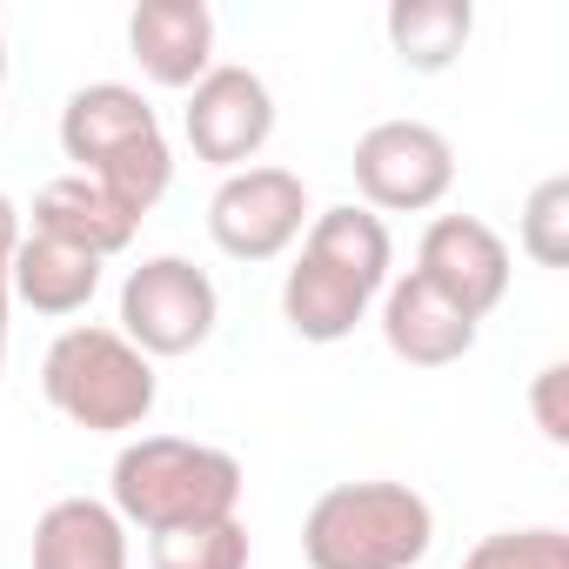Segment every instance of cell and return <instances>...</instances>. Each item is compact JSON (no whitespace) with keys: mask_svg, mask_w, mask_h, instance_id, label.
Instances as JSON below:
<instances>
[{"mask_svg":"<svg viewBox=\"0 0 569 569\" xmlns=\"http://www.w3.org/2000/svg\"><path fill=\"white\" fill-rule=\"evenodd\" d=\"M389 268H396V241L389 221L342 201L309 214L302 228V254L296 268L281 274V322H289L302 342H349L356 322L376 309V296L389 289Z\"/></svg>","mask_w":569,"mask_h":569,"instance_id":"6da1fadb","label":"cell"},{"mask_svg":"<svg viewBox=\"0 0 569 569\" xmlns=\"http://www.w3.org/2000/svg\"><path fill=\"white\" fill-rule=\"evenodd\" d=\"M241 489H248L241 462L228 449L188 442V436H141L108 469V509L121 522H134L141 536L241 516Z\"/></svg>","mask_w":569,"mask_h":569,"instance_id":"7a4b0ae2","label":"cell"},{"mask_svg":"<svg viewBox=\"0 0 569 569\" xmlns=\"http://www.w3.org/2000/svg\"><path fill=\"white\" fill-rule=\"evenodd\" d=\"M61 154L74 161V174L101 181L128 214H148L168 194V181H174V154H168L161 114L128 81H88V88L68 94V108H61Z\"/></svg>","mask_w":569,"mask_h":569,"instance_id":"3957f363","label":"cell"},{"mask_svg":"<svg viewBox=\"0 0 569 569\" xmlns=\"http://www.w3.org/2000/svg\"><path fill=\"white\" fill-rule=\"evenodd\" d=\"M436 542V509L409 482H336L302 516L309 569H416Z\"/></svg>","mask_w":569,"mask_h":569,"instance_id":"277c9868","label":"cell"},{"mask_svg":"<svg viewBox=\"0 0 569 569\" xmlns=\"http://www.w3.org/2000/svg\"><path fill=\"white\" fill-rule=\"evenodd\" d=\"M41 396L54 402V416H68L88 436H128L154 416V362L101 322H74L48 342L41 356Z\"/></svg>","mask_w":569,"mask_h":569,"instance_id":"5b68a950","label":"cell"},{"mask_svg":"<svg viewBox=\"0 0 569 569\" xmlns=\"http://www.w3.org/2000/svg\"><path fill=\"white\" fill-rule=\"evenodd\" d=\"M221 322V296L208 268H194L188 254H148L141 268H128L121 281V336L148 356V362H168V356H194Z\"/></svg>","mask_w":569,"mask_h":569,"instance_id":"8992f818","label":"cell"},{"mask_svg":"<svg viewBox=\"0 0 569 569\" xmlns=\"http://www.w3.org/2000/svg\"><path fill=\"white\" fill-rule=\"evenodd\" d=\"M302 228H309V188L296 168H274V161L221 174L208 201V234L228 261H274L302 241Z\"/></svg>","mask_w":569,"mask_h":569,"instance_id":"52a82bcc","label":"cell"},{"mask_svg":"<svg viewBox=\"0 0 569 569\" xmlns=\"http://www.w3.org/2000/svg\"><path fill=\"white\" fill-rule=\"evenodd\" d=\"M349 168L369 214H422L456 188V148L429 121H376Z\"/></svg>","mask_w":569,"mask_h":569,"instance_id":"ba28073f","label":"cell"},{"mask_svg":"<svg viewBox=\"0 0 569 569\" xmlns=\"http://www.w3.org/2000/svg\"><path fill=\"white\" fill-rule=\"evenodd\" d=\"M181 134L188 148L208 161V168H254V154L268 148L274 134V94L254 68H234V61H214L194 88H188V108H181Z\"/></svg>","mask_w":569,"mask_h":569,"instance_id":"9c48e42d","label":"cell"},{"mask_svg":"<svg viewBox=\"0 0 569 569\" xmlns=\"http://www.w3.org/2000/svg\"><path fill=\"white\" fill-rule=\"evenodd\" d=\"M416 274L429 281V289H442L469 322L496 316L502 296H509V241L482 221V214H436L422 228V248H416Z\"/></svg>","mask_w":569,"mask_h":569,"instance_id":"30bf717a","label":"cell"},{"mask_svg":"<svg viewBox=\"0 0 569 569\" xmlns=\"http://www.w3.org/2000/svg\"><path fill=\"white\" fill-rule=\"evenodd\" d=\"M476 336H482V322H469L442 289H429L416 268L396 274L389 289H382V342H389L396 362H409V369H449V362H462L476 349Z\"/></svg>","mask_w":569,"mask_h":569,"instance_id":"8fae6325","label":"cell"},{"mask_svg":"<svg viewBox=\"0 0 569 569\" xmlns=\"http://www.w3.org/2000/svg\"><path fill=\"white\" fill-rule=\"evenodd\" d=\"M128 48L154 88H194L214 68V14L208 0H141L128 14Z\"/></svg>","mask_w":569,"mask_h":569,"instance_id":"7c38bea8","label":"cell"},{"mask_svg":"<svg viewBox=\"0 0 569 569\" xmlns=\"http://www.w3.org/2000/svg\"><path fill=\"white\" fill-rule=\"evenodd\" d=\"M134 228H141V214H128L101 181H88V174H61V181H48L41 194H34V234H54V241H68V248H88L94 261H108V254H121L128 241H134Z\"/></svg>","mask_w":569,"mask_h":569,"instance_id":"4fadbf2b","label":"cell"},{"mask_svg":"<svg viewBox=\"0 0 569 569\" xmlns=\"http://www.w3.org/2000/svg\"><path fill=\"white\" fill-rule=\"evenodd\" d=\"M34 569H128V522L94 496H61L34 522Z\"/></svg>","mask_w":569,"mask_h":569,"instance_id":"5bb4252c","label":"cell"},{"mask_svg":"<svg viewBox=\"0 0 569 569\" xmlns=\"http://www.w3.org/2000/svg\"><path fill=\"white\" fill-rule=\"evenodd\" d=\"M101 289V261L88 248H68L54 234H21L8 261V296L28 302L34 316H81Z\"/></svg>","mask_w":569,"mask_h":569,"instance_id":"9a60e30c","label":"cell"},{"mask_svg":"<svg viewBox=\"0 0 569 569\" xmlns=\"http://www.w3.org/2000/svg\"><path fill=\"white\" fill-rule=\"evenodd\" d=\"M382 28H389V48H396L402 68L442 74V68L462 61V48L476 34V8L469 0H396Z\"/></svg>","mask_w":569,"mask_h":569,"instance_id":"2e32d148","label":"cell"},{"mask_svg":"<svg viewBox=\"0 0 569 569\" xmlns=\"http://www.w3.org/2000/svg\"><path fill=\"white\" fill-rule=\"evenodd\" d=\"M148 569H248V522L221 516V522L161 529L148 536Z\"/></svg>","mask_w":569,"mask_h":569,"instance_id":"e0dca14e","label":"cell"},{"mask_svg":"<svg viewBox=\"0 0 569 569\" xmlns=\"http://www.w3.org/2000/svg\"><path fill=\"white\" fill-rule=\"evenodd\" d=\"M522 254L536 268H569V174H549L522 201Z\"/></svg>","mask_w":569,"mask_h":569,"instance_id":"ac0fdd59","label":"cell"},{"mask_svg":"<svg viewBox=\"0 0 569 569\" xmlns=\"http://www.w3.org/2000/svg\"><path fill=\"white\" fill-rule=\"evenodd\" d=\"M462 569H569V536L556 522H536V529H496L482 536Z\"/></svg>","mask_w":569,"mask_h":569,"instance_id":"d6986e66","label":"cell"},{"mask_svg":"<svg viewBox=\"0 0 569 569\" xmlns=\"http://www.w3.org/2000/svg\"><path fill=\"white\" fill-rule=\"evenodd\" d=\"M529 416H536V429H542V442H569V362H549V369H536V382H529Z\"/></svg>","mask_w":569,"mask_h":569,"instance_id":"ffe728a7","label":"cell"},{"mask_svg":"<svg viewBox=\"0 0 569 569\" xmlns=\"http://www.w3.org/2000/svg\"><path fill=\"white\" fill-rule=\"evenodd\" d=\"M14 248H21V208H14L8 194H0V268L14 261Z\"/></svg>","mask_w":569,"mask_h":569,"instance_id":"44dd1931","label":"cell"},{"mask_svg":"<svg viewBox=\"0 0 569 569\" xmlns=\"http://www.w3.org/2000/svg\"><path fill=\"white\" fill-rule=\"evenodd\" d=\"M8 302L14 296H8V268H0V369H8Z\"/></svg>","mask_w":569,"mask_h":569,"instance_id":"7402d4cb","label":"cell"},{"mask_svg":"<svg viewBox=\"0 0 569 569\" xmlns=\"http://www.w3.org/2000/svg\"><path fill=\"white\" fill-rule=\"evenodd\" d=\"M0 81H8V41H0Z\"/></svg>","mask_w":569,"mask_h":569,"instance_id":"603a6c76","label":"cell"}]
</instances>
